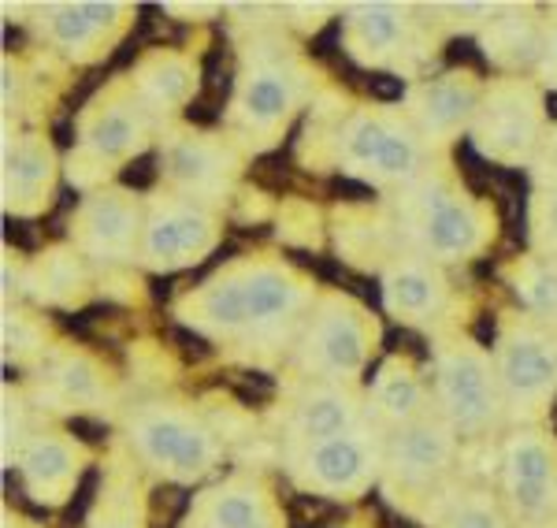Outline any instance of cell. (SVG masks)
<instances>
[{"label": "cell", "instance_id": "d6986e66", "mask_svg": "<svg viewBox=\"0 0 557 528\" xmlns=\"http://www.w3.org/2000/svg\"><path fill=\"white\" fill-rule=\"evenodd\" d=\"M141 201L131 191H101L94 198L83 201V209L75 212L71 235L83 254L101 257V261H123L131 257L141 243Z\"/></svg>", "mask_w": 557, "mask_h": 528}, {"label": "cell", "instance_id": "5b68a950", "mask_svg": "<svg viewBox=\"0 0 557 528\" xmlns=\"http://www.w3.org/2000/svg\"><path fill=\"white\" fill-rule=\"evenodd\" d=\"M401 228L428 261H461L487 249L494 217L475 194L450 175H420L401 198Z\"/></svg>", "mask_w": 557, "mask_h": 528}, {"label": "cell", "instance_id": "277c9868", "mask_svg": "<svg viewBox=\"0 0 557 528\" xmlns=\"http://www.w3.org/2000/svg\"><path fill=\"white\" fill-rule=\"evenodd\" d=\"M431 391L438 417L461 435V443H491L509 432L494 357L475 339H438L431 354Z\"/></svg>", "mask_w": 557, "mask_h": 528}, {"label": "cell", "instance_id": "4dcf8cb0", "mask_svg": "<svg viewBox=\"0 0 557 528\" xmlns=\"http://www.w3.org/2000/svg\"><path fill=\"white\" fill-rule=\"evenodd\" d=\"M487 52L498 60H506V64H517V60L539 57V52H543V41H539L535 26L528 20H491Z\"/></svg>", "mask_w": 557, "mask_h": 528}, {"label": "cell", "instance_id": "83f0119b", "mask_svg": "<svg viewBox=\"0 0 557 528\" xmlns=\"http://www.w3.org/2000/svg\"><path fill=\"white\" fill-rule=\"evenodd\" d=\"M197 86L194 64L178 52H160V57H149L146 64L134 75V89L138 97L149 105V112H168L178 109V105L190 101Z\"/></svg>", "mask_w": 557, "mask_h": 528}, {"label": "cell", "instance_id": "e0dca14e", "mask_svg": "<svg viewBox=\"0 0 557 528\" xmlns=\"http://www.w3.org/2000/svg\"><path fill=\"white\" fill-rule=\"evenodd\" d=\"M372 420L368 414V395L361 388L346 383H305L290 402H283V446L317 443L327 435H343L349 428H361Z\"/></svg>", "mask_w": 557, "mask_h": 528}, {"label": "cell", "instance_id": "cb8c5ba5", "mask_svg": "<svg viewBox=\"0 0 557 528\" xmlns=\"http://www.w3.org/2000/svg\"><path fill=\"white\" fill-rule=\"evenodd\" d=\"M364 395H368V414H372L375 425L386 428V432L438 414L431 380L420 376V369L409 357H386L380 369H375L372 388H368Z\"/></svg>", "mask_w": 557, "mask_h": 528}, {"label": "cell", "instance_id": "8992f818", "mask_svg": "<svg viewBox=\"0 0 557 528\" xmlns=\"http://www.w3.org/2000/svg\"><path fill=\"white\" fill-rule=\"evenodd\" d=\"M491 357L509 428L546 425L557 398V328L539 317H506Z\"/></svg>", "mask_w": 557, "mask_h": 528}, {"label": "cell", "instance_id": "8d00e7d4", "mask_svg": "<svg viewBox=\"0 0 557 528\" xmlns=\"http://www.w3.org/2000/svg\"><path fill=\"white\" fill-rule=\"evenodd\" d=\"M539 67H543V75H546V83H554L557 86V23L546 30V38H543V52H539Z\"/></svg>", "mask_w": 557, "mask_h": 528}, {"label": "cell", "instance_id": "f546056e", "mask_svg": "<svg viewBox=\"0 0 557 528\" xmlns=\"http://www.w3.org/2000/svg\"><path fill=\"white\" fill-rule=\"evenodd\" d=\"M431 528H517L506 503L491 488H461Z\"/></svg>", "mask_w": 557, "mask_h": 528}, {"label": "cell", "instance_id": "1f68e13d", "mask_svg": "<svg viewBox=\"0 0 557 528\" xmlns=\"http://www.w3.org/2000/svg\"><path fill=\"white\" fill-rule=\"evenodd\" d=\"M30 402H26L23 391H15L12 383H4V440H0V451H4V469H12L15 458H20V451L26 446L38 428H30Z\"/></svg>", "mask_w": 557, "mask_h": 528}, {"label": "cell", "instance_id": "ac0fdd59", "mask_svg": "<svg viewBox=\"0 0 557 528\" xmlns=\"http://www.w3.org/2000/svg\"><path fill=\"white\" fill-rule=\"evenodd\" d=\"M343 30L349 57L372 67H398L420 52V26L406 4H354Z\"/></svg>", "mask_w": 557, "mask_h": 528}, {"label": "cell", "instance_id": "484cf974", "mask_svg": "<svg viewBox=\"0 0 557 528\" xmlns=\"http://www.w3.org/2000/svg\"><path fill=\"white\" fill-rule=\"evenodd\" d=\"M57 157L41 134H20L4 146V209L15 217H34L52 201Z\"/></svg>", "mask_w": 557, "mask_h": 528}, {"label": "cell", "instance_id": "4316f807", "mask_svg": "<svg viewBox=\"0 0 557 528\" xmlns=\"http://www.w3.org/2000/svg\"><path fill=\"white\" fill-rule=\"evenodd\" d=\"M383 306L401 324H431L446 306L443 268L428 257H401L383 275Z\"/></svg>", "mask_w": 557, "mask_h": 528}, {"label": "cell", "instance_id": "30bf717a", "mask_svg": "<svg viewBox=\"0 0 557 528\" xmlns=\"http://www.w3.org/2000/svg\"><path fill=\"white\" fill-rule=\"evenodd\" d=\"M498 499L517 528L557 517V435L546 425L509 428L494 451Z\"/></svg>", "mask_w": 557, "mask_h": 528}, {"label": "cell", "instance_id": "9c48e42d", "mask_svg": "<svg viewBox=\"0 0 557 528\" xmlns=\"http://www.w3.org/2000/svg\"><path fill=\"white\" fill-rule=\"evenodd\" d=\"M335 160L343 172L368 183H417L420 175V134L409 115L386 109H354L335 131Z\"/></svg>", "mask_w": 557, "mask_h": 528}, {"label": "cell", "instance_id": "e575fe53", "mask_svg": "<svg viewBox=\"0 0 557 528\" xmlns=\"http://www.w3.org/2000/svg\"><path fill=\"white\" fill-rule=\"evenodd\" d=\"M38 283H41V298H67L78 283H83V268L71 254H49L38 268Z\"/></svg>", "mask_w": 557, "mask_h": 528}, {"label": "cell", "instance_id": "6da1fadb", "mask_svg": "<svg viewBox=\"0 0 557 528\" xmlns=\"http://www.w3.org/2000/svg\"><path fill=\"white\" fill-rule=\"evenodd\" d=\"M317 291L294 265L242 257L178 302V317L220 343L272 351L305 328Z\"/></svg>", "mask_w": 557, "mask_h": 528}, {"label": "cell", "instance_id": "d590c367", "mask_svg": "<svg viewBox=\"0 0 557 528\" xmlns=\"http://www.w3.org/2000/svg\"><path fill=\"white\" fill-rule=\"evenodd\" d=\"M532 164H535L539 186H557V123L546 131V138H543V146H539Z\"/></svg>", "mask_w": 557, "mask_h": 528}, {"label": "cell", "instance_id": "836d02e7", "mask_svg": "<svg viewBox=\"0 0 557 528\" xmlns=\"http://www.w3.org/2000/svg\"><path fill=\"white\" fill-rule=\"evenodd\" d=\"M49 354L45 351V331L26 317H8L4 320V357L15 365H26V361H41Z\"/></svg>", "mask_w": 557, "mask_h": 528}, {"label": "cell", "instance_id": "d4e9b609", "mask_svg": "<svg viewBox=\"0 0 557 528\" xmlns=\"http://www.w3.org/2000/svg\"><path fill=\"white\" fill-rule=\"evenodd\" d=\"M120 15H127L123 4H49L41 12V30L57 49L86 64L104 57L108 45L120 38Z\"/></svg>", "mask_w": 557, "mask_h": 528}, {"label": "cell", "instance_id": "7a4b0ae2", "mask_svg": "<svg viewBox=\"0 0 557 528\" xmlns=\"http://www.w3.org/2000/svg\"><path fill=\"white\" fill-rule=\"evenodd\" d=\"M461 435L438 414L417 425L394 428L386 435V462L380 491L398 514L420 525H435L457 495V465H461Z\"/></svg>", "mask_w": 557, "mask_h": 528}, {"label": "cell", "instance_id": "5bb4252c", "mask_svg": "<svg viewBox=\"0 0 557 528\" xmlns=\"http://www.w3.org/2000/svg\"><path fill=\"white\" fill-rule=\"evenodd\" d=\"M152 112L138 97V89H112L101 105L86 112L83 120V142H78V160H71V179L89 186L101 179V168L108 172L112 164L141 154L149 142Z\"/></svg>", "mask_w": 557, "mask_h": 528}, {"label": "cell", "instance_id": "44dd1931", "mask_svg": "<svg viewBox=\"0 0 557 528\" xmlns=\"http://www.w3.org/2000/svg\"><path fill=\"white\" fill-rule=\"evenodd\" d=\"M83 528H149L146 469L123 440L112 443L101 465V484H97Z\"/></svg>", "mask_w": 557, "mask_h": 528}, {"label": "cell", "instance_id": "603a6c76", "mask_svg": "<svg viewBox=\"0 0 557 528\" xmlns=\"http://www.w3.org/2000/svg\"><path fill=\"white\" fill-rule=\"evenodd\" d=\"M34 402L41 409L57 414H86V409H104L112 391L108 376L94 357L83 351H49L38 361V383H34Z\"/></svg>", "mask_w": 557, "mask_h": 528}, {"label": "cell", "instance_id": "ab89813d", "mask_svg": "<svg viewBox=\"0 0 557 528\" xmlns=\"http://www.w3.org/2000/svg\"><path fill=\"white\" fill-rule=\"evenodd\" d=\"M532 528H557V517H550V521H543V525H532Z\"/></svg>", "mask_w": 557, "mask_h": 528}, {"label": "cell", "instance_id": "ba28073f", "mask_svg": "<svg viewBox=\"0 0 557 528\" xmlns=\"http://www.w3.org/2000/svg\"><path fill=\"white\" fill-rule=\"evenodd\" d=\"M380 343V324L346 294H327L312 306L298 339V369L309 383L357 388Z\"/></svg>", "mask_w": 557, "mask_h": 528}, {"label": "cell", "instance_id": "8fae6325", "mask_svg": "<svg viewBox=\"0 0 557 528\" xmlns=\"http://www.w3.org/2000/svg\"><path fill=\"white\" fill-rule=\"evenodd\" d=\"M546 138L543 97L524 78H502L483 89V101L472 120V142L483 157L498 164H528Z\"/></svg>", "mask_w": 557, "mask_h": 528}, {"label": "cell", "instance_id": "9a60e30c", "mask_svg": "<svg viewBox=\"0 0 557 528\" xmlns=\"http://www.w3.org/2000/svg\"><path fill=\"white\" fill-rule=\"evenodd\" d=\"M89 462H94V451L78 435L64 432V428H38L26 440L12 469L30 503L45 509H64L83 484Z\"/></svg>", "mask_w": 557, "mask_h": 528}, {"label": "cell", "instance_id": "f35d334b", "mask_svg": "<svg viewBox=\"0 0 557 528\" xmlns=\"http://www.w3.org/2000/svg\"><path fill=\"white\" fill-rule=\"evenodd\" d=\"M327 528H375V521L368 514H361V517H349V521H335V525H327Z\"/></svg>", "mask_w": 557, "mask_h": 528}, {"label": "cell", "instance_id": "ffe728a7", "mask_svg": "<svg viewBox=\"0 0 557 528\" xmlns=\"http://www.w3.org/2000/svg\"><path fill=\"white\" fill-rule=\"evenodd\" d=\"M235 172H238V154L231 142L201 131H183L168 138L164 175L172 179L178 194L212 201L227 191Z\"/></svg>", "mask_w": 557, "mask_h": 528}, {"label": "cell", "instance_id": "4fadbf2b", "mask_svg": "<svg viewBox=\"0 0 557 528\" xmlns=\"http://www.w3.org/2000/svg\"><path fill=\"white\" fill-rule=\"evenodd\" d=\"M309 71L294 52L283 49H257L238 78L235 94V127L246 138H264L286 127L294 109L305 101Z\"/></svg>", "mask_w": 557, "mask_h": 528}, {"label": "cell", "instance_id": "d6a6232c", "mask_svg": "<svg viewBox=\"0 0 557 528\" xmlns=\"http://www.w3.org/2000/svg\"><path fill=\"white\" fill-rule=\"evenodd\" d=\"M528 223H532L535 254L557 261V186H539L532 198V212H528Z\"/></svg>", "mask_w": 557, "mask_h": 528}, {"label": "cell", "instance_id": "f1b7e54d", "mask_svg": "<svg viewBox=\"0 0 557 528\" xmlns=\"http://www.w3.org/2000/svg\"><path fill=\"white\" fill-rule=\"evenodd\" d=\"M509 280H513L517 294L524 298V306L532 309V317L557 328V261L539 257V254L520 257V261L509 268Z\"/></svg>", "mask_w": 557, "mask_h": 528}, {"label": "cell", "instance_id": "74e56055", "mask_svg": "<svg viewBox=\"0 0 557 528\" xmlns=\"http://www.w3.org/2000/svg\"><path fill=\"white\" fill-rule=\"evenodd\" d=\"M4 528H45V525H38V521H26V517H20V514L12 517V509L4 506Z\"/></svg>", "mask_w": 557, "mask_h": 528}, {"label": "cell", "instance_id": "3957f363", "mask_svg": "<svg viewBox=\"0 0 557 528\" xmlns=\"http://www.w3.org/2000/svg\"><path fill=\"white\" fill-rule=\"evenodd\" d=\"M123 443L141 469L168 484H201L223 462L220 432L186 402H141L123 417Z\"/></svg>", "mask_w": 557, "mask_h": 528}, {"label": "cell", "instance_id": "52a82bcc", "mask_svg": "<svg viewBox=\"0 0 557 528\" xmlns=\"http://www.w3.org/2000/svg\"><path fill=\"white\" fill-rule=\"evenodd\" d=\"M386 428L368 420L343 435H327L317 443L283 446V469L294 488L305 495L331 499V503H357L383 480Z\"/></svg>", "mask_w": 557, "mask_h": 528}, {"label": "cell", "instance_id": "7402d4cb", "mask_svg": "<svg viewBox=\"0 0 557 528\" xmlns=\"http://www.w3.org/2000/svg\"><path fill=\"white\" fill-rule=\"evenodd\" d=\"M483 101V86L472 71H450L409 94V123L420 142H450L461 127H472L475 109Z\"/></svg>", "mask_w": 557, "mask_h": 528}, {"label": "cell", "instance_id": "2e32d148", "mask_svg": "<svg viewBox=\"0 0 557 528\" xmlns=\"http://www.w3.org/2000/svg\"><path fill=\"white\" fill-rule=\"evenodd\" d=\"M178 528H290L286 506L260 472H227L194 495Z\"/></svg>", "mask_w": 557, "mask_h": 528}, {"label": "cell", "instance_id": "7c38bea8", "mask_svg": "<svg viewBox=\"0 0 557 528\" xmlns=\"http://www.w3.org/2000/svg\"><path fill=\"white\" fill-rule=\"evenodd\" d=\"M215 243H220V220H215L212 201L172 191L152 198L138 257L152 272H178V268L205 261Z\"/></svg>", "mask_w": 557, "mask_h": 528}]
</instances>
